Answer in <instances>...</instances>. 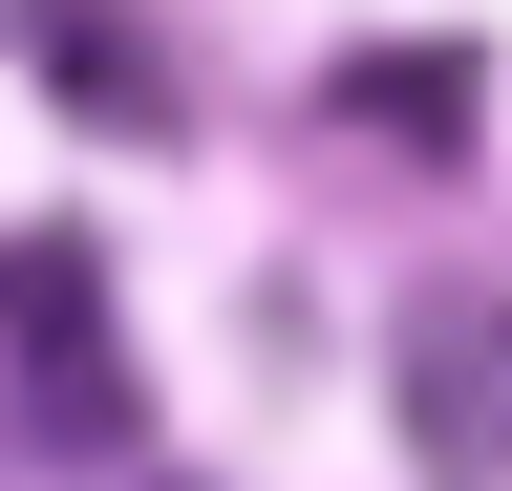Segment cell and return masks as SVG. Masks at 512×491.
I'll return each instance as SVG.
<instances>
[{"label": "cell", "instance_id": "obj_4", "mask_svg": "<svg viewBox=\"0 0 512 491\" xmlns=\"http://www.w3.org/2000/svg\"><path fill=\"white\" fill-rule=\"evenodd\" d=\"M342 129H384V150H470V43H342Z\"/></svg>", "mask_w": 512, "mask_h": 491}, {"label": "cell", "instance_id": "obj_2", "mask_svg": "<svg viewBox=\"0 0 512 491\" xmlns=\"http://www.w3.org/2000/svg\"><path fill=\"white\" fill-rule=\"evenodd\" d=\"M384 406H406L427 491H512V299L491 278H427L384 321Z\"/></svg>", "mask_w": 512, "mask_h": 491}, {"label": "cell", "instance_id": "obj_1", "mask_svg": "<svg viewBox=\"0 0 512 491\" xmlns=\"http://www.w3.org/2000/svg\"><path fill=\"white\" fill-rule=\"evenodd\" d=\"M0 342H22V427H43V449H128V427H150L86 235H22V257H0Z\"/></svg>", "mask_w": 512, "mask_h": 491}, {"label": "cell", "instance_id": "obj_3", "mask_svg": "<svg viewBox=\"0 0 512 491\" xmlns=\"http://www.w3.org/2000/svg\"><path fill=\"white\" fill-rule=\"evenodd\" d=\"M22 43H43V86L86 107V129L171 150V65H150V22H128V0H22Z\"/></svg>", "mask_w": 512, "mask_h": 491}]
</instances>
